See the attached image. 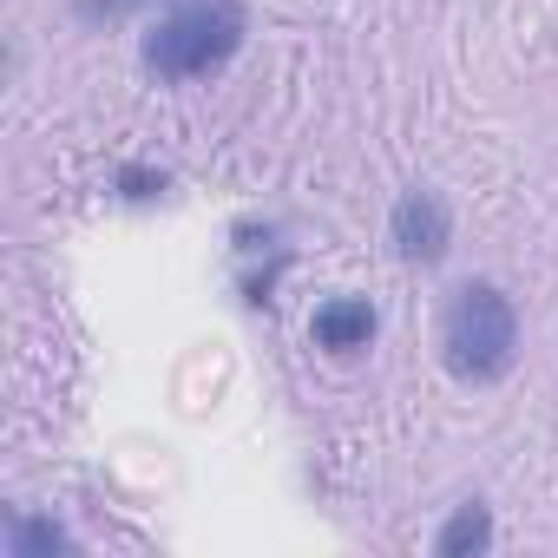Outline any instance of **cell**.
Returning <instances> with one entry per match:
<instances>
[{"label":"cell","mask_w":558,"mask_h":558,"mask_svg":"<svg viewBox=\"0 0 558 558\" xmlns=\"http://www.w3.org/2000/svg\"><path fill=\"white\" fill-rule=\"evenodd\" d=\"M250 40V8L243 0H178V8L145 34V73L165 86H191L223 73Z\"/></svg>","instance_id":"cell-1"},{"label":"cell","mask_w":558,"mask_h":558,"mask_svg":"<svg viewBox=\"0 0 558 558\" xmlns=\"http://www.w3.org/2000/svg\"><path fill=\"white\" fill-rule=\"evenodd\" d=\"M440 362L466 388H493L519 362V310L499 283H460L440 316Z\"/></svg>","instance_id":"cell-2"},{"label":"cell","mask_w":558,"mask_h":558,"mask_svg":"<svg viewBox=\"0 0 558 558\" xmlns=\"http://www.w3.org/2000/svg\"><path fill=\"white\" fill-rule=\"evenodd\" d=\"M388 236H395V250H401L408 263H440V256L453 250V210H447V197L427 191V184H414V191L395 204Z\"/></svg>","instance_id":"cell-3"},{"label":"cell","mask_w":558,"mask_h":558,"mask_svg":"<svg viewBox=\"0 0 558 558\" xmlns=\"http://www.w3.org/2000/svg\"><path fill=\"white\" fill-rule=\"evenodd\" d=\"M375 336H381V310H375L368 296H329V303H316V316H310V342H316L323 355H362Z\"/></svg>","instance_id":"cell-4"},{"label":"cell","mask_w":558,"mask_h":558,"mask_svg":"<svg viewBox=\"0 0 558 558\" xmlns=\"http://www.w3.org/2000/svg\"><path fill=\"white\" fill-rule=\"evenodd\" d=\"M486 545H493V512H486L480 499L453 506L447 525L434 532V558H473V551H486Z\"/></svg>","instance_id":"cell-5"},{"label":"cell","mask_w":558,"mask_h":558,"mask_svg":"<svg viewBox=\"0 0 558 558\" xmlns=\"http://www.w3.org/2000/svg\"><path fill=\"white\" fill-rule=\"evenodd\" d=\"M53 551H73V532L60 519H40V512L8 519V558H53Z\"/></svg>","instance_id":"cell-6"},{"label":"cell","mask_w":558,"mask_h":558,"mask_svg":"<svg viewBox=\"0 0 558 558\" xmlns=\"http://www.w3.org/2000/svg\"><path fill=\"white\" fill-rule=\"evenodd\" d=\"M119 191H125L132 204H145V197H165V171H138V165H125V171H119Z\"/></svg>","instance_id":"cell-7"},{"label":"cell","mask_w":558,"mask_h":558,"mask_svg":"<svg viewBox=\"0 0 558 558\" xmlns=\"http://www.w3.org/2000/svg\"><path fill=\"white\" fill-rule=\"evenodd\" d=\"M138 0H73V14L80 21H119V14H132Z\"/></svg>","instance_id":"cell-8"}]
</instances>
